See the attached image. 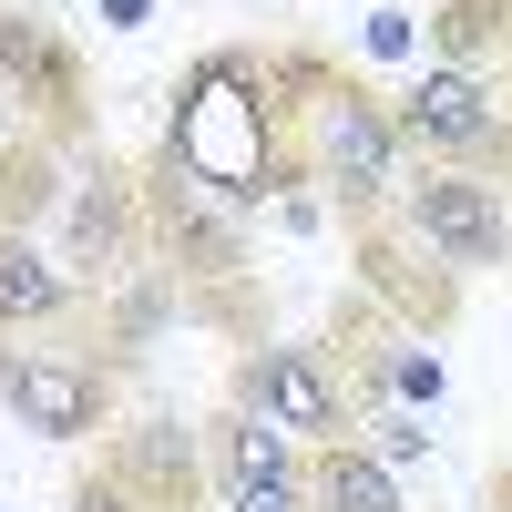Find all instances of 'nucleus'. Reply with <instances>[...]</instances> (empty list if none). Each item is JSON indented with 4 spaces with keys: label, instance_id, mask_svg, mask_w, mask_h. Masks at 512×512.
<instances>
[{
    "label": "nucleus",
    "instance_id": "nucleus-7",
    "mask_svg": "<svg viewBox=\"0 0 512 512\" xmlns=\"http://www.w3.org/2000/svg\"><path fill=\"white\" fill-rule=\"evenodd\" d=\"M11 103L41 123V134L82 144V62H72V41H52L21 11H0V113Z\"/></svg>",
    "mask_w": 512,
    "mask_h": 512
},
{
    "label": "nucleus",
    "instance_id": "nucleus-1",
    "mask_svg": "<svg viewBox=\"0 0 512 512\" xmlns=\"http://www.w3.org/2000/svg\"><path fill=\"white\" fill-rule=\"evenodd\" d=\"M175 175L216 185L226 205H277V195H308L297 185V154H287V113H277V62L267 52H205L175 82V123L154 144Z\"/></svg>",
    "mask_w": 512,
    "mask_h": 512
},
{
    "label": "nucleus",
    "instance_id": "nucleus-4",
    "mask_svg": "<svg viewBox=\"0 0 512 512\" xmlns=\"http://www.w3.org/2000/svg\"><path fill=\"white\" fill-rule=\"evenodd\" d=\"M390 113H400L410 164H461V175H502V164H512V113H502V93L472 82V72H451V62H431Z\"/></svg>",
    "mask_w": 512,
    "mask_h": 512
},
{
    "label": "nucleus",
    "instance_id": "nucleus-11",
    "mask_svg": "<svg viewBox=\"0 0 512 512\" xmlns=\"http://www.w3.org/2000/svg\"><path fill=\"white\" fill-rule=\"evenodd\" d=\"M308 512H410V492H400V472L390 461H369L359 441H328V451H308Z\"/></svg>",
    "mask_w": 512,
    "mask_h": 512
},
{
    "label": "nucleus",
    "instance_id": "nucleus-6",
    "mask_svg": "<svg viewBox=\"0 0 512 512\" xmlns=\"http://www.w3.org/2000/svg\"><path fill=\"white\" fill-rule=\"evenodd\" d=\"M0 400H11L21 431H41V441H93V431H113V369L103 359H72V349L0 338Z\"/></svg>",
    "mask_w": 512,
    "mask_h": 512
},
{
    "label": "nucleus",
    "instance_id": "nucleus-3",
    "mask_svg": "<svg viewBox=\"0 0 512 512\" xmlns=\"http://www.w3.org/2000/svg\"><path fill=\"white\" fill-rule=\"evenodd\" d=\"M400 236L410 246H431L451 277H482L512 256V195L502 175H461V164H410V185H400Z\"/></svg>",
    "mask_w": 512,
    "mask_h": 512
},
{
    "label": "nucleus",
    "instance_id": "nucleus-15",
    "mask_svg": "<svg viewBox=\"0 0 512 512\" xmlns=\"http://www.w3.org/2000/svg\"><path fill=\"white\" fill-rule=\"evenodd\" d=\"M236 512H308V482H246V492H226Z\"/></svg>",
    "mask_w": 512,
    "mask_h": 512
},
{
    "label": "nucleus",
    "instance_id": "nucleus-5",
    "mask_svg": "<svg viewBox=\"0 0 512 512\" xmlns=\"http://www.w3.org/2000/svg\"><path fill=\"white\" fill-rule=\"evenodd\" d=\"M236 410H256V420H277L287 441H308V451H328V441H359V390L338 379V359L328 349H246L236 359Z\"/></svg>",
    "mask_w": 512,
    "mask_h": 512
},
{
    "label": "nucleus",
    "instance_id": "nucleus-9",
    "mask_svg": "<svg viewBox=\"0 0 512 512\" xmlns=\"http://www.w3.org/2000/svg\"><path fill=\"white\" fill-rule=\"evenodd\" d=\"M82 308V277L52 246H31L21 226H0V338H41Z\"/></svg>",
    "mask_w": 512,
    "mask_h": 512
},
{
    "label": "nucleus",
    "instance_id": "nucleus-14",
    "mask_svg": "<svg viewBox=\"0 0 512 512\" xmlns=\"http://www.w3.org/2000/svg\"><path fill=\"white\" fill-rule=\"evenodd\" d=\"M62 512H154L134 482H113V472H82L72 492H62Z\"/></svg>",
    "mask_w": 512,
    "mask_h": 512
},
{
    "label": "nucleus",
    "instance_id": "nucleus-8",
    "mask_svg": "<svg viewBox=\"0 0 512 512\" xmlns=\"http://www.w3.org/2000/svg\"><path fill=\"white\" fill-rule=\"evenodd\" d=\"M103 472L113 482H134L154 512H195V482H205V451L175 410H144V420H123L113 451H103Z\"/></svg>",
    "mask_w": 512,
    "mask_h": 512
},
{
    "label": "nucleus",
    "instance_id": "nucleus-2",
    "mask_svg": "<svg viewBox=\"0 0 512 512\" xmlns=\"http://www.w3.org/2000/svg\"><path fill=\"white\" fill-rule=\"evenodd\" d=\"M277 62V113H287V154H297V185L328 195L338 216H390L400 185H410V144H400V113L349 82L328 52H267Z\"/></svg>",
    "mask_w": 512,
    "mask_h": 512
},
{
    "label": "nucleus",
    "instance_id": "nucleus-13",
    "mask_svg": "<svg viewBox=\"0 0 512 512\" xmlns=\"http://www.w3.org/2000/svg\"><path fill=\"white\" fill-rule=\"evenodd\" d=\"M359 451H369V461H390V472H410V461H431V431H420V410L369 400V410H359Z\"/></svg>",
    "mask_w": 512,
    "mask_h": 512
},
{
    "label": "nucleus",
    "instance_id": "nucleus-10",
    "mask_svg": "<svg viewBox=\"0 0 512 512\" xmlns=\"http://www.w3.org/2000/svg\"><path fill=\"white\" fill-rule=\"evenodd\" d=\"M62 134H41V123H0V226H21L31 236V216H52V205L72 195L62 185Z\"/></svg>",
    "mask_w": 512,
    "mask_h": 512
},
{
    "label": "nucleus",
    "instance_id": "nucleus-12",
    "mask_svg": "<svg viewBox=\"0 0 512 512\" xmlns=\"http://www.w3.org/2000/svg\"><path fill=\"white\" fill-rule=\"evenodd\" d=\"M216 451H226V492H246V482H297V472H308V441H287L277 420H256V410H236V400H226V420H216Z\"/></svg>",
    "mask_w": 512,
    "mask_h": 512
}]
</instances>
